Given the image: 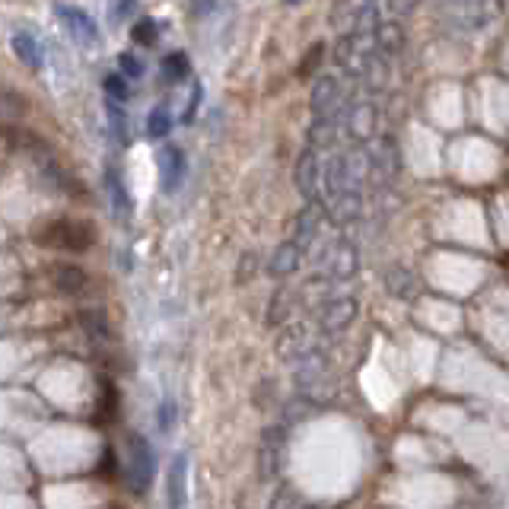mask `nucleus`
Returning a JSON list of instances; mask_svg holds the SVG:
<instances>
[{
	"label": "nucleus",
	"instance_id": "1",
	"mask_svg": "<svg viewBox=\"0 0 509 509\" xmlns=\"http://www.w3.org/2000/svg\"><path fill=\"white\" fill-rule=\"evenodd\" d=\"M153 474H157V453H153L144 436L131 433L127 436V465H125V478L131 484V491L147 494V487L153 484Z\"/></svg>",
	"mask_w": 509,
	"mask_h": 509
},
{
	"label": "nucleus",
	"instance_id": "2",
	"mask_svg": "<svg viewBox=\"0 0 509 509\" xmlns=\"http://www.w3.org/2000/svg\"><path fill=\"white\" fill-rule=\"evenodd\" d=\"M287 459V430L283 427H268L258 443V478L274 481Z\"/></svg>",
	"mask_w": 509,
	"mask_h": 509
},
{
	"label": "nucleus",
	"instance_id": "3",
	"mask_svg": "<svg viewBox=\"0 0 509 509\" xmlns=\"http://www.w3.org/2000/svg\"><path fill=\"white\" fill-rule=\"evenodd\" d=\"M55 13H57V19L64 23V29L70 32V38H74V42L87 45V48L99 45V25L93 23V16H89L87 10H80V6H70V4H55Z\"/></svg>",
	"mask_w": 509,
	"mask_h": 509
},
{
	"label": "nucleus",
	"instance_id": "4",
	"mask_svg": "<svg viewBox=\"0 0 509 509\" xmlns=\"http://www.w3.org/2000/svg\"><path fill=\"white\" fill-rule=\"evenodd\" d=\"M357 300H351V296H341V300H331L321 306L319 312V328L321 334H338L344 331L347 325H351L353 319H357Z\"/></svg>",
	"mask_w": 509,
	"mask_h": 509
},
{
	"label": "nucleus",
	"instance_id": "5",
	"mask_svg": "<svg viewBox=\"0 0 509 509\" xmlns=\"http://www.w3.org/2000/svg\"><path fill=\"white\" fill-rule=\"evenodd\" d=\"M166 504L169 509H185L188 504V455L178 453L166 474Z\"/></svg>",
	"mask_w": 509,
	"mask_h": 509
},
{
	"label": "nucleus",
	"instance_id": "6",
	"mask_svg": "<svg viewBox=\"0 0 509 509\" xmlns=\"http://www.w3.org/2000/svg\"><path fill=\"white\" fill-rule=\"evenodd\" d=\"M312 341H309L306 325H290L283 328V334L277 338V357L287 360V363H300L306 353H312Z\"/></svg>",
	"mask_w": 509,
	"mask_h": 509
},
{
	"label": "nucleus",
	"instance_id": "7",
	"mask_svg": "<svg viewBox=\"0 0 509 509\" xmlns=\"http://www.w3.org/2000/svg\"><path fill=\"white\" fill-rule=\"evenodd\" d=\"M325 261H328V270H331L334 280H347V277L357 274L360 252H357V246H353V242L341 239V242H334V246L325 252Z\"/></svg>",
	"mask_w": 509,
	"mask_h": 509
},
{
	"label": "nucleus",
	"instance_id": "8",
	"mask_svg": "<svg viewBox=\"0 0 509 509\" xmlns=\"http://www.w3.org/2000/svg\"><path fill=\"white\" fill-rule=\"evenodd\" d=\"M293 182H296V191H300L306 201H315V191H319V157H315L312 147H306V150L300 153V159H296Z\"/></svg>",
	"mask_w": 509,
	"mask_h": 509
},
{
	"label": "nucleus",
	"instance_id": "9",
	"mask_svg": "<svg viewBox=\"0 0 509 509\" xmlns=\"http://www.w3.org/2000/svg\"><path fill=\"white\" fill-rule=\"evenodd\" d=\"M325 376H328V360L321 351L306 353V357L296 363V389L306 392V395L315 389V385L325 382Z\"/></svg>",
	"mask_w": 509,
	"mask_h": 509
},
{
	"label": "nucleus",
	"instance_id": "10",
	"mask_svg": "<svg viewBox=\"0 0 509 509\" xmlns=\"http://www.w3.org/2000/svg\"><path fill=\"white\" fill-rule=\"evenodd\" d=\"M309 106H312L315 118L321 115H331L334 108L341 106V83L338 76H319L312 87V96H309Z\"/></svg>",
	"mask_w": 509,
	"mask_h": 509
},
{
	"label": "nucleus",
	"instance_id": "11",
	"mask_svg": "<svg viewBox=\"0 0 509 509\" xmlns=\"http://www.w3.org/2000/svg\"><path fill=\"white\" fill-rule=\"evenodd\" d=\"M347 131L353 140H370L376 134V106L372 102H351L347 106Z\"/></svg>",
	"mask_w": 509,
	"mask_h": 509
},
{
	"label": "nucleus",
	"instance_id": "12",
	"mask_svg": "<svg viewBox=\"0 0 509 509\" xmlns=\"http://www.w3.org/2000/svg\"><path fill=\"white\" fill-rule=\"evenodd\" d=\"M87 236L89 229L87 227H80V223H70V220H64V223H51L48 227V233L45 236H38V242H48V246H64V249H87L89 242H83V239H76V236Z\"/></svg>",
	"mask_w": 509,
	"mask_h": 509
},
{
	"label": "nucleus",
	"instance_id": "13",
	"mask_svg": "<svg viewBox=\"0 0 509 509\" xmlns=\"http://www.w3.org/2000/svg\"><path fill=\"white\" fill-rule=\"evenodd\" d=\"M159 172H163V191H176L185 178V153L178 147H163L159 150Z\"/></svg>",
	"mask_w": 509,
	"mask_h": 509
},
{
	"label": "nucleus",
	"instance_id": "14",
	"mask_svg": "<svg viewBox=\"0 0 509 509\" xmlns=\"http://www.w3.org/2000/svg\"><path fill=\"white\" fill-rule=\"evenodd\" d=\"M325 188H328V195H331V201L334 198H341V195H347V191H353L351 188V166H347V153H334V157L328 159Z\"/></svg>",
	"mask_w": 509,
	"mask_h": 509
},
{
	"label": "nucleus",
	"instance_id": "15",
	"mask_svg": "<svg viewBox=\"0 0 509 509\" xmlns=\"http://www.w3.org/2000/svg\"><path fill=\"white\" fill-rule=\"evenodd\" d=\"M300 261H302V246L296 239H290V242H280V246L274 249L268 270L274 277H290V274L300 270Z\"/></svg>",
	"mask_w": 509,
	"mask_h": 509
},
{
	"label": "nucleus",
	"instance_id": "16",
	"mask_svg": "<svg viewBox=\"0 0 509 509\" xmlns=\"http://www.w3.org/2000/svg\"><path fill=\"white\" fill-rule=\"evenodd\" d=\"M321 217H325V210H321L319 201H306V208L300 210L293 236H296V242H300L302 249H306L309 242L315 239V233H319V227H321Z\"/></svg>",
	"mask_w": 509,
	"mask_h": 509
},
{
	"label": "nucleus",
	"instance_id": "17",
	"mask_svg": "<svg viewBox=\"0 0 509 509\" xmlns=\"http://www.w3.org/2000/svg\"><path fill=\"white\" fill-rule=\"evenodd\" d=\"M338 115H321V118L312 121V127H309V147L312 150H325V147H331L334 140H338Z\"/></svg>",
	"mask_w": 509,
	"mask_h": 509
},
{
	"label": "nucleus",
	"instance_id": "18",
	"mask_svg": "<svg viewBox=\"0 0 509 509\" xmlns=\"http://www.w3.org/2000/svg\"><path fill=\"white\" fill-rule=\"evenodd\" d=\"M13 51H16V57L25 64V67H32V70L42 67V48H38L32 32H25V29L13 32Z\"/></svg>",
	"mask_w": 509,
	"mask_h": 509
},
{
	"label": "nucleus",
	"instance_id": "19",
	"mask_svg": "<svg viewBox=\"0 0 509 509\" xmlns=\"http://www.w3.org/2000/svg\"><path fill=\"white\" fill-rule=\"evenodd\" d=\"M385 287H389V293L395 296V300H411V296L417 293V280L411 270H404L402 264H395V268L385 270Z\"/></svg>",
	"mask_w": 509,
	"mask_h": 509
},
{
	"label": "nucleus",
	"instance_id": "20",
	"mask_svg": "<svg viewBox=\"0 0 509 509\" xmlns=\"http://www.w3.org/2000/svg\"><path fill=\"white\" fill-rule=\"evenodd\" d=\"M360 76H363V87L372 89V93H379V89L389 83V64H385V57L379 55H366L363 57V67H360Z\"/></svg>",
	"mask_w": 509,
	"mask_h": 509
},
{
	"label": "nucleus",
	"instance_id": "21",
	"mask_svg": "<svg viewBox=\"0 0 509 509\" xmlns=\"http://www.w3.org/2000/svg\"><path fill=\"white\" fill-rule=\"evenodd\" d=\"M376 45H379V51H385V55H402L404 51V45H408V38H404V25H398V23H382L376 29Z\"/></svg>",
	"mask_w": 509,
	"mask_h": 509
},
{
	"label": "nucleus",
	"instance_id": "22",
	"mask_svg": "<svg viewBox=\"0 0 509 509\" xmlns=\"http://www.w3.org/2000/svg\"><path fill=\"white\" fill-rule=\"evenodd\" d=\"M363 214V195L360 191H347V195L334 198L331 204V220L334 223H351Z\"/></svg>",
	"mask_w": 509,
	"mask_h": 509
},
{
	"label": "nucleus",
	"instance_id": "23",
	"mask_svg": "<svg viewBox=\"0 0 509 509\" xmlns=\"http://www.w3.org/2000/svg\"><path fill=\"white\" fill-rule=\"evenodd\" d=\"M89 283L87 270L76 268V264H61V268L55 270V287L61 290V293H83Z\"/></svg>",
	"mask_w": 509,
	"mask_h": 509
},
{
	"label": "nucleus",
	"instance_id": "24",
	"mask_svg": "<svg viewBox=\"0 0 509 509\" xmlns=\"http://www.w3.org/2000/svg\"><path fill=\"white\" fill-rule=\"evenodd\" d=\"M106 182H108V195H112L115 217H118V220H127V217H131V198H127V191H125V185H121L118 172L108 169Z\"/></svg>",
	"mask_w": 509,
	"mask_h": 509
},
{
	"label": "nucleus",
	"instance_id": "25",
	"mask_svg": "<svg viewBox=\"0 0 509 509\" xmlns=\"http://www.w3.org/2000/svg\"><path fill=\"white\" fill-rule=\"evenodd\" d=\"M357 45H360V36L357 32H344V36L334 42V61L341 64V67H347V70H353V57L357 55H366V51H357Z\"/></svg>",
	"mask_w": 509,
	"mask_h": 509
},
{
	"label": "nucleus",
	"instance_id": "26",
	"mask_svg": "<svg viewBox=\"0 0 509 509\" xmlns=\"http://www.w3.org/2000/svg\"><path fill=\"white\" fill-rule=\"evenodd\" d=\"M188 70H191V61H188V55H185V51H172V55L163 57V80L166 83L185 80V76H188Z\"/></svg>",
	"mask_w": 509,
	"mask_h": 509
},
{
	"label": "nucleus",
	"instance_id": "27",
	"mask_svg": "<svg viewBox=\"0 0 509 509\" xmlns=\"http://www.w3.org/2000/svg\"><path fill=\"white\" fill-rule=\"evenodd\" d=\"M80 325H83V331H87L89 338H96V341L108 338V319H106V312H102V309H83Z\"/></svg>",
	"mask_w": 509,
	"mask_h": 509
},
{
	"label": "nucleus",
	"instance_id": "28",
	"mask_svg": "<svg viewBox=\"0 0 509 509\" xmlns=\"http://www.w3.org/2000/svg\"><path fill=\"white\" fill-rule=\"evenodd\" d=\"M169 131H172V115H169V108H166V106H157L150 115H147V137L159 140V137H166Z\"/></svg>",
	"mask_w": 509,
	"mask_h": 509
},
{
	"label": "nucleus",
	"instance_id": "29",
	"mask_svg": "<svg viewBox=\"0 0 509 509\" xmlns=\"http://www.w3.org/2000/svg\"><path fill=\"white\" fill-rule=\"evenodd\" d=\"M379 25H382V19H379L376 4L360 6V10H357V19H353V32H357V36H376Z\"/></svg>",
	"mask_w": 509,
	"mask_h": 509
},
{
	"label": "nucleus",
	"instance_id": "30",
	"mask_svg": "<svg viewBox=\"0 0 509 509\" xmlns=\"http://www.w3.org/2000/svg\"><path fill=\"white\" fill-rule=\"evenodd\" d=\"M290 302H293V300H290L287 290H280V293L270 296V306H268V325H270V328H274V325H283V321H287L290 309H293Z\"/></svg>",
	"mask_w": 509,
	"mask_h": 509
},
{
	"label": "nucleus",
	"instance_id": "31",
	"mask_svg": "<svg viewBox=\"0 0 509 509\" xmlns=\"http://www.w3.org/2000/svg\"><path fill=\"white\" fill-rule=\"evenodd\" d=\"M102 89H106L108 102H127V96H131V87H127L125 74H108L106 80H102Z\"/></svg>",
	"mask_w": 509,
	"mask_h": 509
},
{
	"label": "nucleus",
	"instance_id": "32",
	"mask_svg": "<svg viewBox=\"0 0 509 509\" xmlns=\"http://www.w3.org/2000/svg\"><path fill=\"white\" fill-rule=\"evenodd\" d=\"M131 36H134V42L137 45H153L159 38V25L153 23V19H140V23L131 29Z\"/></svg>",
	"mask_w": 509,
	"mask_h": 509
},
{
	"label": "nucleus",
	"instance_id": "33",
	"mask_svg": "<svg viewBox=\"0 0 509 509\" xmlns=\"http://www.w3.org/2000/svg\"><path fill=\"white\" fill-rule=\"evenodd\" d=\"M321 57H325V45L315 42L312 48H309L306 61H300V67H296V74H300V76H312V74H315V67H319V64H321Z\"/></svg>",
	"mask_w": 509,
	"mask_h": 509
},
{
	"label": "nucleus",
	"instance_id": "34",
	"mask_svg": "<svg viewBox=\"0 0 509 509\" xmlns=\"http://www.w3.org/2000/svg\"><path fill=\"white\" fill-rule=\"evenodd\" d=\"M328 19H331L334 25H351V29H353V19H357V10H353V6L347 4V0H338V4H334V10L328 13Z\"/></svg>",
	"mask_w": 509,
	"mask_h": 509
},
{
	"label": "nucleus",
	"instance_id": "35",
	"mask_svg": "<svg viewBox=\"0 0 509 509\" xmlns=\"http://www.w3.org/2000/svg\"><path fill=\"white\" fill-rule=\"evenodd\" d=\"M258 274V252H242L239 270H236V283H249Z\"/></svg>",
	"mask_w": 509,
	"mask_h": 509
},
{
	"label": "nucleus",
	"instance_id": "36",
	"mask_svg": "<svg viewBox=\"0 0 509 509\" xmlns=\"http://www.w3.org/2000/svg\"><path fill=\"white\" fill-rule=\"evenodd\" d=\"M268 509H300V497H296L293 487H280V491L270 497Z\"/></svg>",
	"mask_w": 509,
	"mask_h": 509
},
{
	"label": "nucleus",
	"instance_id": "37",
	"mask_svg": "<svg viewBox=\"0 0 509 509\" xmlns=\"http://www.w3.org/2000/svg\"><path fill=\"white\" fill-rule=\"evenodd\" d=\"M108 118H112V127L118 134V140H127V115L121 108V102H108Z\"/></svg>",
	"mask_w": 509,
	"mask_h": 509
},
{
	"label": "nucleus",
	"instance_id": "38",
	"mask_svg": "<svg viewBox=\"0 0 509 509\" xmlns=\"http://www.w3.org/2000/svg\"><path fill=\"white\" fill-rule=\"evenodd\" d=\"M118 67H121V74H125L127 80H140V76H144V64H140L137 57L131 55V51H125V55L118 57Z\"/></svg>",
	"mask_w": 509,
	"mask_h": 509
},
{
	"label": "nucleus",
	"instance_id": "39",
	"mask_svg": "<svg viewBox=\"0 0 509 509\" xmlns=\"http://www.w3.org/2000/svg\"><path fill=\"white\" fill-rule=\"evenodd\" d=\"M417 6H421V0H389V13H392V16H411Z\"/></svg>",
	"mask_w": 509,
	"mask_h": 509
},
{
	"label": "nucleus",
	"instance_id": "40",
	"mask_svg": "<svg viewBox=\"0 0 509 509\" xmlns=\"http://www.w3.org/2000/svg\"><path fill=\"white\" fill-rule=\"evenodd\" d=\"M201 96H204V87H201V83H195V87H191V99H188V112H185V121L195 118V108H198V102H201Z\"/></svg>",
	"mask_w": 509,
	"mask_h": 509
},
{
	"label": "nucleus",
	"instance_id": "41",
	"mask_svg": "<svg viewBox=\"0 0 509 509\" xmlns=\"http://www.w3.org/2000/svg\"><path fill=\"white\" fill-rule=\"evenodd\" d=\"M6 115H13V112H25V99L23 96H16V93H6Z\"/></svg>",
	"mask_w": 509,
	"mask_h": 509
},
{
	"label": "nucleus",
	"instance_id": "42",
	"mask_svg": "<svg viewBox=\"0 0 509 509\" xmlns=\"http://www.w3.org/2000/svg\"><path fill=\"white\" fill-rule=\"evenodd\" d=\"M134 4H137V0H115V4H112V16H115V19L127 16V13L134 10Z\"/></svg>",
	"mask_w": 509,
	"mask_h": 509
},
{
	"label": "nucleus",
	"instance_id": "43",
	"mask_svg": "<svg viewBox=\"0 0 509 509\" xmlns=\"http://www.w3.org/2000/svg\"><path fill=\"white\" fill-rule=\"evenodd\" d=\"M159 427H163V430L172 427V402L163 404V421H159Z\"/></svg>",
	"mask_w": 509,
	"mask_h": 509
},
{
	"label": "nucleus",
	"instance_id": "44",
	"mask_svg": "<svg viewBox=\"0 0 509 509\" xmlns=\"http://www.w3.org/2000/svg\"><path fill=\"white\" fill-rule=\"evenodd\" d=\"M440 4H449V6H455V4H465V0H440Z\"/></svg>",
	"mask_w": 509,
	"mask_h": 509
},
{
	"label": "nucleus",
	"instance_id": "45",
	"mask_svg": "<svg viewBox=\"0 0 509 509\" xmlns=\"http://www.w3.org/2000/svg\"><path fill=\"white\" fill-rule=\"evenodd\" d=\"M283 4H290V6H296V4H302V0H283Z\"/></svg>",
	"mask_w": 509,
	"mask_h": 509
},
{
	"label": "nucleus",
	"instance_id": "46",
	"mask_svg": "<svg viewBox=\"0 0 509 509\" xmlns=\"http://www.w3.org/2000/svg\"><path fill=\"white\" fill-rule=\"evenodd\" d=\"M366 4H376V0H366Z\"/></svg>",
	"mask_w": 509,
	"mask_h": 509
}]
</instances>
